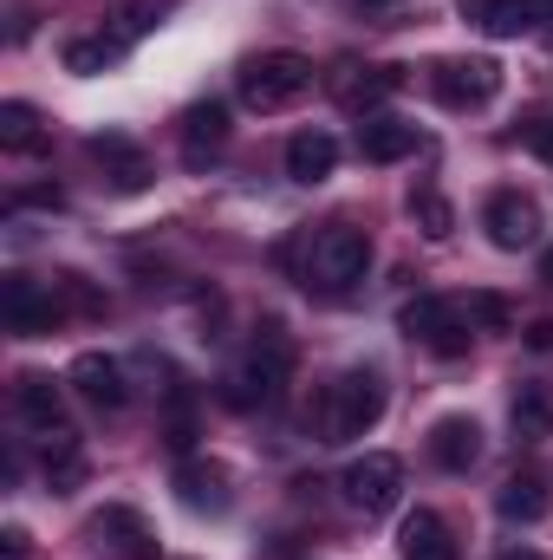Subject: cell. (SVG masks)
<instances>
[{"mask_svg":"<svg viewBox=\"0 0 553 560\" xmlns=\"http://www.w3.org/2000/svg\"><path fill=\"white\" fill-rule=\"evenodd\" d=\"M365 268H372V235L352 229V222H326V229H313L306 248H299V280L319 287V293H345V287H358Z\"/></svg>","mask_w":553,"mask_h":560,"instance_id":"1","label":"cell"},{"mask_svg":"<svg viewBox=\"0 0 553 560\" xmlns=\"http://www.w3.org/2000/svg\"><path fill=\"white\" fill-rule=\"evenodd\" d=\"M293 385V339L280 326H261L255 346L242 352V365L222 378V398L235 411H255V405H280V392Z\"/></svg>","mask_w":553,"mask_h":560,"instance_id":"2","label":"cell"},{"mask_svg":"<svg viewBox=\"0 0 553 560\" xmlns=\"http://www.w3.org/2000/svg\"><path fill=\"white\" fill-rule=\"evenodd\" d=\"M385 418V378L378 372H339L326 392H319V405H313V423H319V443H352V436H365L372 423Z\"/></svg>","mask_w":553,"mask_h":560,"instance_id":"3","label":"cell"},{"mask_svg":"<svg viewBox=\"0 0 553 560\" xmlns=\"http://www.w3.org/2000/svg\"><path fill=\"white\" fill-rule=\"evenodd\" d=\"M306 92H313V59L306 52H261V59L242 66V105L261 112V118L299 105Z\"/></svg>","mask_w":553,"mask_h":560,"instance_id":"4","label":"cell"},{"mask_svg":"<svg viewBox=\"0 0 553 560\" xmlns=\"http://www.w3.org/2000/svg\"><path fill=\"white\" fill-rule=\"evenodd\" d=\"M398 326L411 332L423 352H436V359H462V352H469V339H475L469 306H456V300H443V293H416L411 306L398 313Z\"/></svg>","mask_w":553,"mask_h":560,"instance_id":"5","label":"cell"},{"mask_svg":"<svg viewBox=\"0 0 553 560\" xmlns=\"http://www.w3.org/2000/svg\"><path fill=\"white\" fill-rule=\"evenodd\" d=\"M13 411H20L26 430H39L46 456H72V450H79V430H72L66 405H59V385H52L46 372H20V378H13Z\"/></svg>","mask_w":553,"mask_h":560,"instance_id":"6","label":"cell"},{"mask_svg":"<svg viewBox=\"0 0 553 560\" xmlns=\"http://www.w3.org/2000/svg\"><path fill=\"white\" fill-rule=\"evenodd\" d=\"M430 92H436L449 112H482V105L502 92V66H495V59H436V66H430Z\"/></svg>","mask_w":553,"mask_h":560,"instance_id":"7","label":"cell"},{"mask_svg":"<svg viewBox=\"0 0 553 560\" xmlns=\"http://www.w3.org/2000/svg\"><path fill=\"white\" fill-rule=\"evenodd\" d=\"M339 489H345V502H352L358 515H385V509H398V495H404V463H398L391 450H372V456H358V463L339 476Z\"/></svg>","mask_w":553,"mask_h":560,"instance_id":"8","label":"cell"},{"mask_svg":"<svg viewBox=\"0 0 553 560\" xmlns=\"http://www.w3.org/2000/svg\"><path fill=\"white\" fill-rule=\"evenodd\" d=\"M85 541H92L105 560H156L150 522H143L138 509H125V502H105V509L85 522Z\"/></svg>","mask_w":553,"mask_h":560,"instance_id":"9","label":"cell"},{"mask_svg":"<svg viewBox=\"0 0 553 560\" xmlns=\"http://www.w3.org/2000/svg\"><path fill=\"white\" fill-rule=\"evenodd\" d=\"M482 229H489V242H495L502 255H521V248L541 242V202L521 196V189H502V196L482 202Z\"/></svg>","mask_w":553,"mask_h":560,"instance_id":"10","label":"cell"},{"mask_svg":"<svg viewBox=\"0 0 553 560\" xmlns=\"http://www.w3.org/2000/svg\"><path fill=\"white\" fill-rule=\"evenodd\" d=\"M456 13L469 26H482L489 39H521L553 20V0H456Z\"/></svg>","mask_w":553,"mask_h":560,"instance_id":"11","label":"cell"},{"mask_svg":"<svg viewBox=\"0 0 553 560\" xmlns=\"http://www.w3.org/2000/svg\"><path fill=\"white\" fill-rule=\"evenodd\" d=\"M0 313H7V332H20V339H46V332L59 326L66 306H59L39 280L7 275V287H0Z\"/></svg>","mask_w":553,"mask_h":560,"instance_id":"12","label":"cell"},{"mask_svg":"<svg viewBox=\"0 0 553 560\" xmlns=\"http://www.w3.org/2000/svg\"><path fill=\"white\" fill-rule=\"evenodd\" d=\"M66 385H72L92 411H125V405H131L125 365H118L111 352H79V359H72V372H66Z\"/></svg>","mask_w":553,"mask_h":560,"instance_id":"13","label":"cell"},{"mask_svg":"<svg viewBox=\"0 0 553 560\" xmlns=\"http://www.w3.org/2000/svg\"><path fill=\"white\" fill-rule=\"evenodd\" d=\"M85 150H92V163L105 170V183H111L118 196H138V189H150V156H143L125 131H105V138H92Z\"/></svg>","mask_w":553,"mask_h":560,"instance_id":"14","label":"cell"},{"mask_svg":"<svg viewBox=\"0 0 553 560\" xmlns=\"http://www.w3.org/2000/svg\"><path fill=\"white\" fill-rule=\"evenodd\" d=\"M176 502L196 509V515H222L228 509V469L209 463V456H183L176 463Z\"/></svg>","mask_w":553,"mask_h":560,"instance_id":"15","label":"cell"},{"mask_svg":"<svg viewBox=\"0 0 553 560\" xmlns=\"http://www.w3.org/2000/svg\"><path fill=\"white\" fill-rule=\"evenodd\" d=\"M430 463L449 476H469L482 463V423L475 418H436L430 423Z\"/></svg>","mask_w":553,"mask_h":560,"instance_id":"16","label":"cell"},{"mask_svg":"<svg viewBox=\"0 0 553 560\" xmlns=\"http://www.w3.org/2000/svg\"><path fill=\"white\" fill-rule=\"evenodd\" d=\"M495 509L508 515V522H521V528H534L541 515L553 509V482H548V469L541 463H521L508 482H502V495H495Z\"/></svg>","mask_w":553,"mask_h":560,"instance_id":"17","label":"cell"},{"mask_svg":"<svg viewBox=\"0 0 553 560\" xmlns=\"http://www.w3.org/2000/svg\"><path fill=\"white\" fill-rule=\"evenodd\" d=\"M398 85H404V66H339V79H332L339 105H345V112H365V118H372V105H385Z\"/></svg>","mask_w":553,"mask_h":560,"instance_id":"18","label":"cell"},{"mask_svg":"<svg viewBox=\"0 0 553 560\" xmlns=\"http://www.w3.org/2000/svg\"><path fill=\"white\" fill-rule=\"evenodd\" d=\"M222 143H228V105L222 98H202V105L183 112V163L189 170H202Z\"/></svg>","mask_w":553,"mask_h":560,"instance_id":"19","label":"cell"},{"mask_svg":"<svg viewBox=\"0 0 553 560\" xmlns=\"http://www.w3.org/2000/svg\"><path fill=\"white\" fill-rule=\"evenodd\" d=\"M398 555L404 560H456V535L436 509H411L398 528Z\"/></svg>","mask_w":553,"mask_h":560,"instance_id":"20","label":"cell"},{"mask_svg":"<svg viewBox=\"0 0 553 560\" xmlns=\"http://www.w3.org/2000/svg\"><path fill=\"white\" fill-rule=\"evenodd\" d=\"M358 156H365V163H404V156H416V125L372 112V118L358 125Z\"/></svg>","mask_w":553,"mask_h":560,"instance_id":"21","label":"cell"},{"mask_svg":"<svg viewBox=\"0 0 553 560\" xmlns=\"http://www.w3.org/2000/svg\"><path fill=\"white\" fill-rule=\"evenodd\" d=\"M332 170H339V143L326 138V131H299V138L286 143V176H293V183L313 189V183H326Z\"/></svg>","mask_w":553,"mask_h":560,"instance_id":"22","label":"cell"},{"mask_svg":"<svg viewBox=\"0 0 553 560\" xmlns=\"http://www.w3.org/2000/svg\"><path fill=\"white\" fill-rule=\"evenodd\" d=\"M131 52V39H118L111 26H98V33H85V39H66V72H111L118 59Z\"/></svg>","mask_w":553,"mask_h":560,"instance_id":"23","label":"cell"},{"mask_svg":"<svg viewBox=\"0 0 553 560\" xmlns=\"http://www.w3.org/2000/svg\"><path fill=\"white\" fill-rule=\"evenodd\" d=\"M508 423H515V443H548L553 436V398H548V385H521L515 392V405H508Z\"/></svg>","mask_w":553,"mask_h":560,"instance_id":"24","label":"cell"},{"mask_svg":"<svg viewBox=\"0 0 553 560\" xmlns=\"http://www.w3.org/2000/svg\"><path fill=\"white\" fill-rule=\"evenodd\" d=\"M52 143V131L39 125V112L33 105H20V98H7L0 105V150H13V156H39Z\"/></svg>","mask_w":553,"mask_h":560,"instance_id":"25","label":"cell"},{"mask_svg":"<svg viewBox=\"0 0 553 560\" xmlns=\"http://www.w3.org/2000/svg\"><path fill=\"white\" fill-rule=\"evenodd\" d=\"M411 215L430 242H449V235H456V209H449L436 189H411Z\"/></svg>","mask_w":553,"mask_h":560,"instance_id":"26","label":"cell"},{"mask_svg":"<svg viewBox=\"0 0 553 560\" xmlns=\"http://www.w3.org/2000/svg\"><path fill=\"white\" fill-rule=\"evenodd\" d=\"M469 319H482V326H508L515 306H508L502 293H469Z\"/></svg>","mask_w":553,"mask_h":560,"instance_id":"27","label":"cell"},{"mask_svg":"<svg viewBox=\"0 0 553 560\" xmlns=\"http://www.w3.org/2000/svg\"><path fill=\"white\" fill-rule=\"evenodd\" d=\"M528 150L553 170V118H534V125H528Z\"/></svg>","mask_w":553,"mask_h":560,"instance_id":"28","label":"cell"},{"mask_svg":"<svg viewBox=\"0 0 553 560\" xmlns=\"http://www.w3.org/2000/svg\"><path fill=\"white\" fill-rule=\"evenodd\" d=\"M0 560H33V548H26V535H20V528H7V535H0Z\"/></svg>","mask_w":553,"mask_h":560,"instance_id":"29","label":"cell"},{"mask_svg":"<svg viewBox=\"0 0 553 560\" xmlns=\"http://www.w3.org/2000/svg\"><path fill=\"white\" fill-rule=\"evenodd\" d=\"M528 346H534V352H553V319H534V326H528Z\"/></svg>","mask_w":553,"mask_h":560,"instance_id":"30","label":"cell"},{"mask_svg":"<svg viewBox=\"0 0 553 560\" xmlns=\"http://www.w3.org/2000/svg\"><path fill=\"white\" fill-rule=\"evenodd\" d=\"M26 33H33V7H13V46H20Z\"/></svg>","mask_w":553,"mask_h":560,"instance_id":"31","label":"cell"},{"mask_svg":"<svg viewBox=\"0 0 553 560\" xmlns=\"http://www.w3.org/2000/svg\"><path fill=\"white\" fill-rule=\"evenodd\" d=\"M365 7H372V13H391V7H404V0H365Z\"/></svg>","mask_w":553,"mask_h":560,"instance_id":"32","label":"cell"},{"mask_svg":"<svg viewBox=\"0 0 553 560\" xmlns=\"http://www.w3.org/2000/svg\"><path fill=\"white\" fill-rule=\"evenodd\" d=\"M502 560H541V555H534V548H508Z\"/></svg>","mask_w":553,"mask_h":560,"instance_id":"33","label":"cell"},{"mask_svg":"<svg viewBox=\"0 0 553 560\" xmlns=\"http://www.w3.org/2000/svg\"><path fill=\"white\" fill-rule=\"evenodd\" d=\"M541 280H548V287H553V248H548V255H541Z\"/></svg>","mask_w":553,"mask_h":560,"instance_id":"34","label":"cell"}]
</instances>
